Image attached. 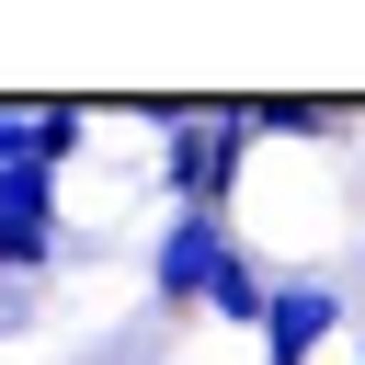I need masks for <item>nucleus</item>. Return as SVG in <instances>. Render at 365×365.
<instances>
[{
	"instance_id": "f257e3e1",
	"label": "nucleus",
	"mask_w": 365,
	"mask_h": 365,
	"mask_svg": "<svg viewBox=\"0 0 365 365\" xmlns=\"http://www.w3.org/2000/svg\"><path fill=\"white\" fill-rule=\"evenodd\" d=\"M160 137H171V160H160L171 217H217L228 182H240V148H251L240 103H160Z\"/></svg>"
},
{
	"instance_id": "f03ea898",
	"label": "nucleus",
	"mask_w": 365,
	"mask_h": 365,
	"mask_svg": "<svg viewBox=\"0 0 365 365\" xmlns=\"http://www.w3.org/2000/svg\"><path fill=\"white\" fill-rule=\"evenodd\" d=\"M228 262H240V240H228L217 217H171V228H160V262H148V274H160V297H171V308H205V285H217Z\"/></svg>"
},
{
	"instance_id": "7ed1b4c3",
	"label": "nucleus",
	"mask_w": 365,
	"mask_h": 365,
	"mask_svg": "<svg viewBox=\"0 0 365 365\" xmlns=\"http://www.w3.org/2000/svg\"><path fill=\"white\" fill-rule=\"evenodd\" d=\"M331 331H342V297L331 285H274L262 297V365H308Z\"/></svg>"
},
{
	"instance_id": "20e7f679",
	"label": "nucleus",
	"mask_w": 365,
	"mask_h": 365,
	"mask_svg": "<svg viewBox=\"0 0 365 365\" xmlns=\"http://www.w3.org/2000/svg\"><path fill=\"white\" fill-rule=\"evenodd\" d=\"M262 297H274V285H262V262H251V251L205 285V308H217V319H251V331H262Z\"/></svg>"
},
{
	"instance_id": "39448f33",
	"label": "nucleus",
	"mask_w": 365,
	"mask_h": 365,
	"mask_svg": "<svg viewBox=\"0 0 365 365\" xmlns=\"http://www.w3.org/2000/svg\"><path fill=\"white\" fill-rule=\"evenodd\" d=\"M240 125H251V137H319L331 103H240Z\"/></svg>"
},
{
	"instance_id": "423d86ee",
	"label": "nucleus",
	"mask_w": 365,
	"mask_h": 365,
	"mask_svg": "<svg viewBox=\"0 0 365 365\" xmlns=\"http://www.w3.org/2000/svg\"><path fill=\"white\" fill-rule=\"evenodd\" d=\"M354 365H365V342H354Z\"/></svg>"
}]
</instances>
